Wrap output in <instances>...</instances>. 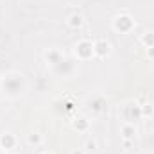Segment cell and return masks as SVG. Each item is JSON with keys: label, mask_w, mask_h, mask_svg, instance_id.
Segmentation results:
<instances>
[{"label": "cell", "mask_w": 154, "mask_h": 154, "mask_svg": "<svg viewBox=\"0 0 154 154\" xmlns=\"http://www.w3.org/2000/svg\"><path fill=\"white\" fill-rule=\"evenodd\" d=\"M124 118L127 120V122H136V120H140L142 118V111H140V104L134 100V104H127V106H124Z\"/></svg>", "instance_id": "8"}, {"label": "cell", "mask_w": 154, "mask_h": 154, "mask_svg": "<svg viewBox=\"0 0 154 154\" xmlns=\"http://www.w3.org/2000/svg\"><path fill=\"white\" fill-rule=\"evenodd\" d=\"M122 145H124V149H129V147L133 145V140H124V138H122Z\"/></svg>", "instance_id": "17"}, {"label": "cell", "mask_w": 154, "mask_h": 154, "mask_svg": "<svg viewBox=\"0 0 154 154\" xmlns=\"http://www.w3.org/2000/svg\"><path fill=\"white\" fill-rule=\"evenodd\" d=\"M147 57L154 61V47H152V48H147Z\"/></svg>", "instance_id": "19"}, {"label": "cell", "mask_w": 154, "mask_h": 154, "mask_svg": "<svg viewBox=\"0 0 154 154\" xmlns=\"http://www.w3.org/2000/svg\"><path fill=\"white\" fill-rule=\"evenodd\" d=\"M140 45H143L145 48H152L154 47V32H143L140 36Z\"/></svg>", "instance_id": "14"}, {"label": "cell", "mask_w": 154, "mask_h": 154, "mask_svg": "<svg viewBox=\"0 0 154 154\" xmlns=\"http://www.w3.org/2000/svg\"><path fill=\"white\" fill-rule=\"evenodd\" d=\"M72 154H88V152H86L84 149H75V151H74Z\"/></svg>", "instance_id": "20"}, {"label": "cell", "mask_w": 154, "mask_h": 154, "mask_svg": "<svg viewBox=\"0 0 154 154\" xmlns=\"http://www.w3.org/2000/svg\"><path fill=\"white\" fill-rule=\"evenodd\" d=\"M5 154H16V152H13V151H9V152H5Z\"/></svg>", "instance_id": "22"}, {"label": "cell", "mask_w": 154, "mask_h": 154, "mask_svg": "<svg viewBox=\"0 0 154 154\" xmlns=\"http://www.w3.org/2000/svg\"><path fill=\"white\" fill-rule=\"evenodd\" d=\"M86 106H88V109L91 111V115H100V113H104V109H106V99H104L102 95H93V97L88 99Z\"/></svg>", "instance_id": "6"}, {"label": "cell", "mask_w": 154, "mask_h": 154, "mask_svg": "<svg viewBox=\"0 0 154 154\" xmlns=\"http://www.w3.org/2000/svg\"><path fill=\"white\" fill-rule=\"evenodd\" d=\"M43 59H45V63H47L50 68H54L56 65H59V63L65 59V56H63V52H61L59 48L52 47V48H48V50L43 52Z\"/></svg>", "instance_id": "5"}, {"label": "cell", "mask_w": 154, "mask_h": 154, "mask_svg": "<svg viewBox=\"0 0 154 154\" xmlns=\"http://www.w3.org/2000/svg\"><path fill=\"white\" fill-rule=\"evenodd\" d=\"M97 149H99V143H97V140H93V138L84 143V151H86V152H93V151H97Z\"/></svg>", "instance_id": "16"}, {"label": "cell", "mask_w": 154, "mask_h": 154, "mask_svg": "<svg viewBox=\"0 0 154 154\" xmlns=\"http://www.w3.org/2000/svg\"><path fill=\"white\" fill-rule=\"evenodd\" d=\"M140 111H142V118H152L154 116V104H151L147 100L145 104L140 106Z\"/></svg>", "instance_id": "15"}, {"label": "cell", "mask_w": 154, "mask_h": 154, "mask_svg": "<svg viewBox=\"0 0 154 154\" xmlns=\"http://www.w3.org/2000/svg\"><path fill=\"white\" fill-rule=\"evenodd\" d=\"M74 106H75V104H74L72 100H66V102H65V108H66L68 111H70V109H74Z\"/></svg>", "instance_id": "18"}, {"label": "cell", "mask_w": 154, "mask_h": 154, "mask_svg": "<svg viewBox=\"0 0 154 154\" xmlns=\"http://www.w3.org/2000/svg\"><path fill=\"white\" fill-rule=\"evenodd\" d=\"M134 27H136V22H134V18H133L131 14H127V13H120V14H116L115 18H113V29H115L116 32L127 34V32H131Z\"/></svg>", "instance_id": "3"}, {"label": "cell", "mask_w": 154, "mask_h": 154, "mask_svg": "<svg viewBox=\"0 0 154 154\" xmlns=\"http://www.w3.org/2000/svg\"><path fill=\"white\" fill-rule=\"evenodd\" d=\"M66 25L70 27V29H81L82 25H84V18H82V14H79V13H72L70 16H68V20H66Z\"/></svg>", "instance_id": "12"}, {"label": "cell", "mask_w": 154, "mask_h": 154, "mask_svg": "<svg viewBox=\"0 0 154 154\" xmlns=\"http://www.w3.org/2000/svg\"><path fill=\"white\" fill-rule=\"evenodd\" d=\"M74 54H75L77 61H90L95 57V48H93V43L90 39H79L75 45H74Z\"/></svg>", "instance_id": "2"}, {"label": "cell", "mask_w": 154, "mask_h": 154, "mask_svg": "<svg viewBox=\"0 0 154 154\" xmlns=\"http://www.w3.org/2000/svg\"><path fill=\"white\" fill-rule=\"evenodd\" d=\"M75 72H77V65L70 59H63L59 65H56L52 68V74H56L59 77H72Z\"/></svg>", "instance_id": "4"}, {"label": "cell", "mask_w": 154, "mask_h": 154, "mask_svg": "<svg viewBox=\"0 0 154 154\" xmlns=\"http://www.w3.org/2000/svg\"><path fill=\"white\" fill-rule=\"evenodd\" d=\"M41 154H54V152H52V151H43Z\"/></svg>", "instance_id": "21"}, {"label": "cell", "mask_w": 154, "mask_h": 154, "mask_svg": "<svg viewBox=\"0 0 154 154\" xmlns=\"http://www.w3.org/2000/svg\"><path fill=\"white\" fill-rule=\"evenodd\" d=\"M72 125H74V129L77 133H88L90 127H91V120L88 116H77L75 120L72 122Z\"/></svg>", "instance_id": "10"}, {"label": "cell", "mask_w": 154, "mask_h": 154, "mask_svg": "<svg viewBox=\"0 0 154 154\" xmlns=\"http://www.w3.org/2000/svg\"><path fill=\"white\" fill-rule=\"evenodd\" d=\"M120 134H122L124 140H134L136 134H138V131H136L134 124L127 122V124H122V125H120Z\"/></svg>", "instance_id": "11"}, {"label": "cell", "mask_w": 154, "mask_h": 154, "mask_svg": "<svg viewBox=\"0 0 154 154\" xmlns=\"http://www.w3.org/2000/svg\"><path fill=\"white\" fill-rule=\"evenodd\" d=\"M16 136L13 134V133H4V134H0V149H4L5 152H9V151H13L14 147H16Z\"/></svg>", "instance_id": "9"}, {"label": "cell", "mask_w": 154, "mask_h": 154, "mask_svg": "<svg viewBox=\"0 0 154 154\" xmlns=\"http://www.w3.org/2000/svg\"><path fill=\"white\" fill-rule=\"evenodd\" d=\"M93 48H95V57H99V59H104L111 54V43L104 38L97 39L93 43Z\"/></svg>", "instance_id": "7"}, {"label": "cell", "mask_w": 154, "mask_h": 154, "mask_svg": "<svg viewBox=\"0 0 154 154\" xmlns=\"http://www.w3.org/2000/svg\"><path fill=\"white\" fill-rule=\"evenodd\" d=\"M0 90L7 97L16 99L25 91V77L18 72H11V74H7L5 77L0 79Z\"/></svg>", "instance_id": "1"}, {"label": "cell", "mask_w": 154, "mask_h": 154, "mask_svg": "<svg viewBox=\"0 0 154 154\" xmlns=\"http://www.w3.org/2000/svg\"><path fill=\"white\" fill-rule=\"evenodd\" d=\"M142 154H143V152H142Z\"/></svg>", "instance_id": "24"}, {"label": "cell", "mask_w": 154, "mask_h": 154, "mask_svg": "<svg viewBox=\"0 0 154 154\" xmlns=\"http://www.w3.org/2000/svg\"><path fill=\"white\" fill-rule=\"evenodd\" d=\"M43 143V134L39 133V131H31L29 134H27V145L29 147H39Z\"/></svg>", "instance_id": "13"}, {"label": "cell", "mask_w": 154, "mask_h": 154, "mask_svg": "<svg viewBox=\"0 0 154 154\" xmlns=\"http://www.w3.org/2000/svg\"><path fill=\"white\" fill-rule=\"evenodd\" d=\"M0 79H2V77H0Z\"/></svg>", "instance_id": "23"}]
</instances>
